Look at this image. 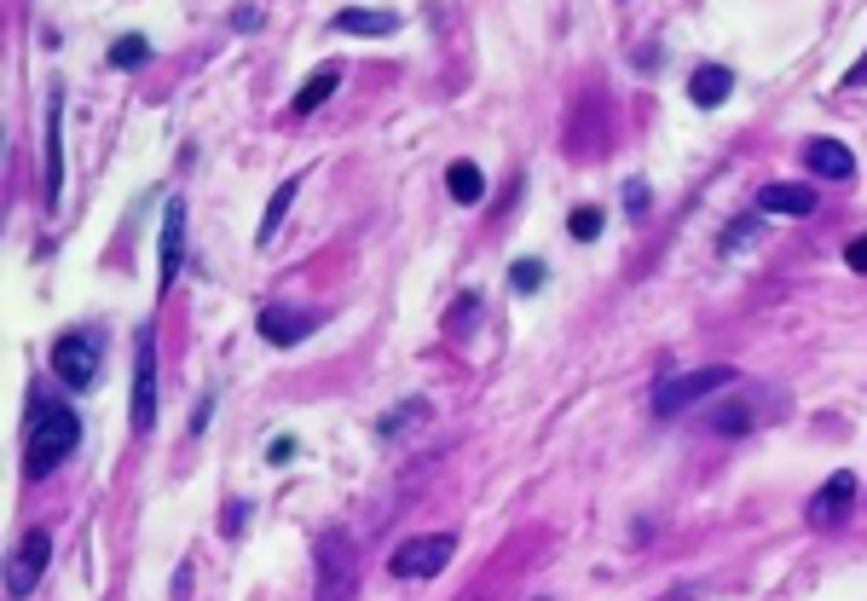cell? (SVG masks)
I'll use <instances>...</instances> for the list:
<instances>
[{
  "label": "cell",
  "mask_w": 867,
  "mask_h": 601,
  "mask_svg": "<svg viewBox=\"0 0 867 601\" xmlns=\"http://www.w3.org/2000/svg\"><path fill=\"white\" fill-rule=\"evenodd\" d=\"M82 439V423H75L70 405L58 399H35L30 405V434H24V480H47Z\"/></svg>",
  "instance_id": "cell-1"
},
{
  "label": "cell",
  "mask_w": 867,
  "mask_h": 601,
  "mask_svg": "<svg viewBox=\"0 0 867 601\" xmlns=\"http://www.w3.org/2000/svg\"><path fill=\"white\" fill-rule=\"evenodd\" d=\"M336 87H341V75H336V70H318L313 82H307V87L295 93V116H313V110L325 105V98H330Z\"/></svg>",
  "instance_id": "cell-18"
},
{
  "label": "cell",
  "mask_w": 867,
  "mask_h": 601,
  "mask_svg": "<svg viewBox=\"0 0 867 601\" xmlns=\"http://www.w3.org/2000/svg\"><path fill=\"white\" fill-rule=\"evenodd\" d=\"M752 423H758V416H752V405H746L740 393H729V399L712 411V428H717V434H752Z\"/></svg>",
  "instance_id": "cell-16"
},
{
  "label": "cell",
  "mask_w": 867,
  "mask_h": 601,
  "mask_svg": "<svg viewBox=\"0 0 867 601\" xmlns=\"http://www.w3.org/2000/svg\"><path fill=\"white\" fill-rule=\"evenodd\" d=\"M844 82H851V87H862V82H867V52L856 58V70H851V75H844Z\"/></svg>",
  "instance_id": "cell-28"
},
{
  "label": "cell",
  "mask_w": 867,
  "mask_h": 601,
  "mask_svg": "<svg viewBox=\"0 0 867 601\" xmlns=\"http://www.w3.org/2000/svg\"><path fill=\"white\" fill-rule=\"evenodd\" d=\"M452 538H411L394 550V578H440V567L452 561Z\"/></svg>",
  "instance_id": "cell-6"
},
{
  "label": "cell",
  "mask_w": 867,
  "mask_h": 601,
  "mask_svg": "<svg viewBox=\"0 0 867 601\" xmlns=\"http://www.w3.org/2000/svg\"><path fill=\"white\" fill-rule=\"evenodd\" d=\"M851 497H856V474H833V480H827V486L810 497V520H816V527H839L844 509H851Z\"/></svg>",
  "instance_id": "cell-11"
},
{
  "label": "cell",
  "mask_w": 867,
  "mask_h": 601,
  "mask_svg": "<svg viewBox=\"0 0 867 601\" xmlns=\"http://www.w3.org/2000/svg\"><path fill=\"white\" fill-rule=\"evenodd\" d=\"M567 232L578 237V244H590V237H601V209H573V214H567Z\"/></svg>",
  "instance_id": "cell-22"
},
{
  "label": "cell",
  "mask_w": 867,
  "mask_h": 601,
  "mask_svg": "<svg viewBox=\"0 0 867 601\" xmlns=\"http://www.w3.org/2000/svg\"><path fill=\"white\" fill-rule=\"evenodd\" d=\"M844 260H851V272H867V237H851V249H844Z\"/></svg>",
  "instance_id": "cell-25"
},
{
  "label": "cell",
  "mask_w": 867,
  "mask_h": 601,
  "mask_svg": "<svg viewBox=\"0 0 867 601\" xmlns=\"http://www.w3.org/2000/svg\"><path fill=\"white\" fill-rule=\"evenodd\" d=\"M446 191L457 197V203H480L487 179H480V168H474V163H452V174H446Z\"/></svg>",
  "instance_id": "cell-19"
},
{
  "label": "cell",
  "mask_w": 867,
  "mask_h": 601,
  "mask_svg": "<svg viewBox=\"0 0 867 601\" xmlns=\"http://www.w3.org/2000/svg\"><path fill=\"white\" fill-rule=\"evenodd\" d=\"M336 30L341 35H394L399 17L394 12H365V7H341L336 12Z\"/></svg>",
  "instance_id": "cell-15"
},
{
  "label": "cell",
  "mask_w": 867,
  "mask_h": 601,
  "mask_svg": "<svg viewBox=\"0 0 867 601\" xmlns=\"http://www.w3.org/2000/svg\"><path fill=\"white\" fill-rule=\"evenodd\" d=\"M295 191H301V186H295V179H284V186H278V191H272V203H267V214H260V232H255V237H260V244H272V232H278V226H284V214H290V203H295Z\"/></svg>",
  "instance_id": "cell-17"
},
{
  "label": "cell",
  "mask_w": 867,
  "mask_h": 601,
  "mask_svg": "<svg viewBox=\"0 0 867 601\" xmlns=\"http://www.w3.org/2000/svg\"><path fill=\"white\" fill-rule=\"evenodd\" d=\"M52 370H58V382H65L70 393H87L98 382V347H93V335H65V342L52 347Z\"/></svg>",
  "instance_id": "cell-4"
},
{
  "label": "cell",
  "mask_w": 867,
  "mask_h": 601,
  "mask_svg": "<svg viewBox=\"0 0 867 601\" xmlns=\"http://www.w3.org/2000/svg\"><path fill=\"white\" fill-rule=\"evenodd\" d=\"M318 596L313 601H353L359 596V555L348 532H318Z\"/></svg>",
  "instance_id": "cell-2"
},
{
  "label": "cell",
  "mask_w": 867,
  "mask_h": 601,
  "mask_svg": "<svg viewBox=\"0 0 867 601\" xmlns=\"http://www.w3.org/2000/svg\"><path fill=\"white\" fill-rule=\"evenodd\" d=\"M179 260H186V203H163V244H156V290L174 284Z\"/></svg>",
  "instance_id": "cell-7"
},
{
  "label": "cell",
  "mask_w": 867,
  "mask_h": 601,
  "mask_svg": "<svg viewBox=\"0 0 867 601\" xmlns=\"http://www.w3.org/2000/svg\"><path fill=\"white\" fill-rule=\"evenodd\" d=\"M145 58H151V42H145V35H122V42L110 47V64H116V70H139Z\"/></svg>",
  "instance_id": "cell-20"
},
{
  "label": "cell",
  "mask_w": 867,
  "mask_h": 601,
  "mask_svg": "<svg viewBox=\"0 0 867 601\" xmlns=\"http://www.w3.org/2000/svg\"><path fill=\"white\" fill-rule=\"evenodd\" d=\"M758 209H770V214H816L821 203H816V191L810 186H798V179H775V186H763L758 191Z\"/></svg>",
  "instance_id": "cell-12"
},
{
  "label": "cell",
  "mask_w": 867,
  "mask_h": 601,
  "mask_svg": "<svg viewBox=\"0 0 867 601\" xmlns=\"http://www.w3.org/2000/svg\"><path fill=\"white\" fill-rule=\"evenodd\" d=\"M729 382H735L729 365H700V370H689V376H671V382H659V388H654V411H659V416H677V411H689L694 399L729 388Z\"/></svg>",
  "instance_id": "cell-3"
},
{
  "label": "cell",
  "mask_w": 867,
  "mask_h": 601,
  "mask_svg": "<svg viewBox=\"0 0 867 601\" xmlns=\"http://www.w3.org/2000/svg\"><path fill=\"white\" fill-rule=\"evenodd\" d=\"M729 93H735V75L723 70V64H705V70H694V75H689V98H694L700 110L723 105V98H729Z\"/></svg>",
  "instance_id": "cell-14"
},
{
  "label": "cell",
  "mask_w": 867,
  "mask_h": 601,
  "mask_svg": "<svg viewBox=\"0 0 867 601\" xmlns=\"http://www.w3.org/2000/svg\"><path fill=\"white\" fill-rule=\"evenodd\" d=\"M65 98H58V87H52V98H47V209H58V191H65Z\"/></svg>",
  "instance_id": "cell-9"
},
{
  "label": "cell",
  "mask_w": 867,
  "mask_h": 601,
  "mask_svg": "<svg viewBox=\"0 0 867 601\" xmlns=\"http://www.w3.org/2000/svg\"><path fill=\"white\" fill-rule=\"evenodd\" d=\"M156 428V353L151 330H139V358H133V434Z\"/></svg>",
  "instance_id": "cell-5"
},
{
  "label": "cell",
  "mask_w": 867,
  "mask_h": 601,
  "mask_svg": "<svg viewBox=\"0 0 867 601\" xmlns=\"http://www.w3.org/2000/svg\"><path fill=\"white\" fill-rule=\"evenodd\" d=\"M758 226H763V220H735V226H729V232H723V244H717V249H723V255H729V249H735V244H746V237H752Z\"/></svg>",
  "instance_id": "cell-23"
},
{
  "label": "cell",
  "mask_w": 867,
  "mask_h": 601,
  "mask_svg": "<svg viewBox=\"0 0 867 601\" xmlns=\"http://www.w3.org/2000/svg\"><path fill=\"white\" fill-rule=\"evenodd\" d=\"M307 330H313V318L295 313V307H284V300H267V307H260V335H267L272 347H295Z\"/></svg>",
  "instance_id": "cell-10"
},
{
  "label": "cell",
  "mask_w": 867,
  "mask_h": 601,
  "mask_svg": "<svg viewBox=\"0 0 867 601\" xmlns=\"http://www.w3.org/2000/svg\"><path fill=\"white\" fill-rule=\"evenodd\" d=\"M47 555H52V538L47 532H30L24 550H17L12 567H7V590L12 596H30L35 585H42V573H47Z\"/></svg>",
  "instance_id": "cell-8"
},
{
  "label": "cell",
  "mask_w": 867,
  "mask_h": 601,
  "mask_svg": "<svg viewBox=\"0 0 867 601\" xmlns=\"http://www.w3.org/2000/svg\"><path fill=\"white\" fill-rule=\"evenodd\" d=\"M232 24H237V30H260V7H237Z\"/></svg>",
  "instance_id": "cell-27"
},
{
  "label": "cell",
  "mask_w": 867,
  "mask_h": 601,
  "mask_svg": "<svg viewBox=\"0 0 867 601\" xmlns=\"http://www.w3.org/2000/svg\"><path fill=\"white\" fill-rule=\"evenodd\" d=\"M411 416H422V399H411V405H406V411H394V416H382V434H399V428L411 423Z\"/></svg>",
  "instance_id": "cell-24"
},
{
  "label": "cell",
  "mask_w": 867,
  "mask_h": 601,
  "mask_svg": "<svg viewBox=\"0 0 867 601\" xmlns=\"http://www.w3.org/2000/svg\"><path fill=\"white\" fill-rule=\"evenodd\" d=\"M509 284H515L520 295L543 290V260H515V267H509Z\"/></svg>",
  "instance_id": "cell-21"
},
{
  "label": "cell",
  "mask_w": 867,
  "mask_h": 601,
  "mask_svg": "<svg viewBox=\"0 0 867 601\" xmlns=\"http://www.w3.org/2000/svg\"><path fill=\"white\" fill-rule=\"evenodd\" d=\"M804 163H810V174H821V179H851L856 174V156H851V145H839V139H810V145H804Z\"/></svg>",
  "instance_id": "cell-13"
},
{
  "label": "cell",
  "mask_w": 867,
  "mask_h": 601,
  "mask_svg": "<svg viewBox=\"0 0 867 601\" xmlns=\"http://www.w3.org/2000/svg\"><path fill=\"white\" fill-rule=\"evenodd\" d=\"M267 457H272V463H290V457H295V439H290V434H278L272 446H267Z\"/></svg>",
  "instance_id": "cell-26"
}]
</instances>
